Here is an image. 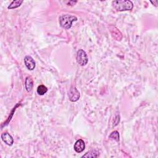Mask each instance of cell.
I'll return each instance as SVG.
<instances>
[{"instance_id": "4", "label": "cell", "mask_w": 158, "mask_h": 158, "mask_svg": "<svg viewBox=\"0 0 158 158\" xmlns=\"http://www.w3.org/2000/svg\"><path fill=\"white\" fill-rule=\"evenodd\" d=\"M80 93L77 89L75 87H72L69 90V98L71 101L76 102L80 98Z\"/></svg>"}, {"instance_id": "14", "label": "cell", "mask_w": 158, "mask_h": 158, "mask_svg": "<svg viewBox=\"0 0 158 158\" xmlns=\"http://www.w3.org/2000/svg\"><path fill=\"white\" fill-rule=\"evenodd\" d=\"M151 3L152 4H154L155 6H157V4H158V1H151Z\"/></svg>"}, {"instance_id": "11", "label": "cell", "mask_w": 158, "mask_h": 158, "mask_svg": "<svg viewBox=\"0 0 158 158\" xmlns=\"http://www.w3.org/2000/svg\"><path fill=\"white\" fill-rule=\"evenodd\" d=\"M48 91V88L47 87H45L43 85H41L39 86V87L37 88V93L39 95H43L46 93Z\"/></svg>"}, {"instance_id": "2", "label": "cell", "mask_w": 158, "mask_h": 158, "mask_svg": "<svg viewBox=\"0 0 158 158\" xmlns=\"http://www.w3.org/2000/svg\"><path fill=\"white\" fill-rule=\"evenodd\" d=\"M59 24L61 26L66 29H69L72 27V24L74 21H77V18L74 16L65 14L62 15L59 17Z\"/></svg>"}, {"instance_id": "1", "label": "cell", "mask_w": 158, "mask_h": 158, "mask_svg": "<svg viewBox=\"0 0 158 158\" xmlns=\"http://www.w3.org/2000/svg\"><path fill=\"white\" fill-rule=\"evenodd\" d=\"M112 5L117 11H130L133 9V4L129 0H117L112 1Z\"/></svg>"}, {"instance_id": "3", "label": "cell", "mask_w": 158, "mask_h": 158, "mask_svg": "<svg viewBox=\"0 0 158 158\" xmlns=\"http://www.w3.org/2000/svg\"><path fill=\"white\" fill-rule=\"evenodd\" d=\"M76 59L78 64L81 66H85L88 61V59L86 52L83 50H79L77 51Z\"/></svg>"}, {"instance_id": "6", "label": "cell", "mask_w": 158, "mask_h": 158, "mask_svg": "<svg viewBox=\"0 0 158 158\" xmlns=\"http://www.w3.org/2000/svg\"><path fill=\"white\" fill-rule=\"evenodd\" d=\"M74 148L75 151L78 153L84 151L85 148V143L84 141L81 139L77 140L76 142V143H75Z\"/></svg>"}, {"instance_id": "12", "label": "cell", "mask_w": 158, "mask_h": 158, "mask_svg": "<svg viewBox=\"0 0 158 158\" xmlns=\"http://www.w3.org/2000/svg\"><path fill=\"white\" fill-rule=\"evenodd\" d=\"M109 138L113 139L117 141H119V133L117 131H114L109 135Z\"/></svg>"}, {"instance_id": "9", "label": "cell", "mask_w": 158, "mask_h": 158, "mask_svg": "<svg viewBox=\"0 0 158 158\" xmlns=\"http://www.w3.org/2000/svg\"><path fill=\"white\" fill-rule=\"evenodd\" d=\"M24 1H22V0H15V1H13L11 4L8 6V8L9 9H15V8H17V7H19V6H20V5L22 4Z\"/></svg>"}, {"instance_id": "10", "label": "cell", "mask_w": 158, "mask_h": 158, "mask_svg": "<svg viewBox=\"0 0 158 158\" xmlns=\"http://www.w3.org/2000/svg\"><path fill=\"white\" fill-rule=\"evenodd\" d=\"M99 156V153L96 150H92L88 153H87L85 155L82 156V157H97Z\"/></svg>"}, {"instance_id": "13", "label": "cell", "mask_w": 158, "mask_h": 158, "mask_svg": "<svg viewBox=\"0 0 158 158\" xmlns=\"http://www.w3.org/2000/svg\"><path fill=\"white\" fill-rule=\"evenodd\" d=\"M77 3V1H69V4L70 5V4H71V5H74L75 4H76Z\"/></svg>"}, {"instance_id": "5", "label": "cell", "mask_w": 158, "mask_h": 158, "mask_svg": "<svg viewBox=\"0 0 158 158\" xmlns=\"http://www.w3.org/2000/svg\"><path fill=\"white\" fill-rule=\"evenodd\" d=\"M24 63L27 68L29 71H33L35 68V62L34 59L30 56H27L24 58Z\"/></svg>"}, {"instance_id": "7", "label": "cell", "mask_w": 158, "mask_h": 158, "mask_svg": "<svg viewBox=\"0 0 158 158\" xmlns=\"http://www.w3.org/2000/svg\"><path fill=\"white\" fill-rule=\"evenodd\" d=\"M1 139L6 145H9V146H12L14 143V139L12 137L9 133H7V132H4L2 133Z\"/></svg>"}, {"instance_id": "8", "label": "cell", "mask_w": 158, "mask_h": 158, "mask_svg": "<svg viewBox=\"0 0 158 158\" xmlns=\"http://www.w3.org/2000/svg\"><path fill=\"white\" fill-rule=\"evenodd\" d=\"M25 89L28 92H31L33 86V82L31 77H26L25 79Z\"/></svg>"}]
</instances>
